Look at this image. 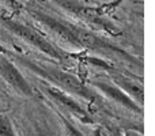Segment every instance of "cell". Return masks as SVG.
Segmentation results:
<instances>
[{
    "instance_id": "cell-9",
    "label": "cell",
    "mask_w": 155,
    "mask_h": 136,
    "mask_svg": "<svg viewBox=\"0 0 155 136\" xmlns=\"http://www.w3.org/2000/svg\"><path fill=\"white\" fill-rule=\"evenodd\" d=\"M0 5L8 8L10 11H19L22 8V4L19 0H0Z\"/></svg>"
},
{
    "instance_id": "cell-7",
    "label": "cell",
    "mask_w": 155,
    "mask_h": 136,
    "mask_svg": "<svg viewBox=\"0 0 155 136\" xmlns=\"http://www.w3.org/2000/svg\"><path fill=\"white\" fill-rule=\"evenodd\" d=\"M114 82L121 90H124L125 94H131L134 95V98L137 101V104L142 105L143 104V97H144V93H143L142 87L137 85H135L132 80L127 79L125 76H114Z\"/></svg>"
},
{
    "instance_id": "cell-11",
    "label": "cell",
    "mask_w": 155,
    "mask_h": 136,
    "mask_svg": "<svg viewBox=\"0 0 155 136\" xmlns=\"http://www.w3.org/2000/svg\"><path fill=\"white\" fill-rule=\"evenodd\" d=\"M125 135H127V136H142V135H139L137 132H135V131H128Z\"/></svg>"
},
{
    "instance_id": "cell-6",
    "label": "cell",
    "mask_w": 155,
    "mask_h": 136,
    "mask_svg": "<svg viewBox=\"0 0 155 136\" xmlns=\"http://www.w3.org/2000/svg\"><path fill=\"white\" fill-rule=\"evenodd\" d=\"M42 90L45 91L52 99H54L57 104H60L61 106H64L68 112L74 113V114H76V116H80L82 118L86 117V110L78 104L72 97L68 95L65 91L60 90V88L54 87V86L49 85V83H46V82L42 83Z\"/></svg>"
},
{
    "instance_id": "cell-12",
    "label": "cell",
    "mask_w": 155,
    "mask_h": 136,
    "mask_svg": "<svg viewBox=\"0 0 155 136\" xmlns=\"http://www.w3.org/2000/svg\"><path fill=\"white\" fill-rule=\"evenodd\" d=\"M94 136H105V135H104V132H102V131H99V129H97V131H95V134H94Z\"/></svg>"
},
{
    "instance_id": "cell-2",
    "label": "cell",
    "mask_w": 155,
    "mask_h": 136,
    "mask_svg": "<svg viewBox=\"0 0 155 136\" xmlns=\"http://www.w3.org/2000/svg\"><path fill=\"white\" fill-rule=\"evenodd\" d=\"M0 26L4 27L11 34L22 38L25 42L34 46L35 49L41 51L42 53L48 55V56L53 57V59H56V60H63V55L57 51L56 46L52 45L42 34H40L37 30L33 29V27L29 26L27 23H23L22 21L10 18V16H5L4 14L0 12Z\"/></svg>"
},
{
    "instance_id": "cell-1",
    "label": "cell",
    "mask_w": 155,
    "mask_h": 136,
    "mask_svg": "<svg viewBox=\"0 0 155 136\" xmlns=\"http://www.w3.org/2000/svg\"><path fill=\"white\" fill-rule=\"evenodd\" d=\"M18 61L21 63L23 67L29 68L31 72H34L35 75L41 76L42 79L49 80V83H53L54 87L60 88V90L65 91V93H74L80 95L82 98H86L88 101H93L94 95L90 93L87 87L80 83V80H78L75 76L72 75H68L63 71H59V69H54L52 67H45V65L37 64V63L31 61L29 59H25V57H18Z\"/></svg>"
},
{
    "instance_id": "cell-3",
    "label": "cell",
    "mask_w": 155,
    "mask_h": 136,
    "mask_svg": "<svg viewBox=\"0 0 155 136\" xmlns=\"http://www.w3.org/2000/svg\"><path fill=\"white\" fill-rule=\"evenodd\" d=\"M27 12H29V15L34 21H37L42 26H45L52 34L57 35L64 42L70 44V45L75 46V48H80L83 45V42H84L82 40L83 37L80 34H78L75 29H72L71 26H68L67 23H64L60 19H56L51 14H46L45 11L38 10V8H34V7H30L27 10Z\"/></svg>"
},
{
    "instance_id": "cell-13",
    "label": "cell",
    "mask_w": 155,
    "mask_h": 136,
    "mask_svg": "<svg viewBox=\"0 0 155 136\" xmlns=\"http://www.w3.org/2000/svg\"><path fill=\"white\" fill-rule=\"evenodd\" d=\"M0 53H5V49H4V48H3V46H2V45H0Z\"/></svg>"
},
{
    "instance_id": "cell-10",
    "label": "cell",
    "mask_w": 155,
    "mask_h": 136,
    "mask_svg": "<svg viewBox=\"0 0 155 136\" xmlns=\"http://www.w3.org/2000/svg\"><path fill=\"white\" fill-rule=\"evenodd\" d=\"M63 123H64V125H65V128H67V132H68V135L70 136H84L82 132L79 131V129L75 128V127H74L72 124L67 120V118L63 117Z\"/></svg>"
},
{
    "instance_id": "cell-8",
    "label": "cell",
    "mask_w": 155,
    "mask_h": 136,
    "mask_svg": "<svg viewBox=\"0 0 155 136\" xmlns=\"http://www.w3.org/2000/svg\"><path fill=\"white\" fill-rule=\"evenodd\" d=\"M0 136H16L10 118L0 113Z\"/></svg>"
},
{
    "instance_id": "cell-4",
    "label": "cell",
    "mask_w": 155,
    "mask_h": 136,
    "mask_svg": "<svg viewBox=\"0 0 155 136\" xmlns=\"http://www.w3.org/2000/svg\"><path fill=\"white\" fill-rule=\"evenodd\" d=\"M0 76L8 83L12 88H15L18 93L23 94L26 97L33 95V88L27 83L25 76L21 74L18 68L14 65L11 60H8L5 56H0Z\"/></svg>"
},
{
    "instance_id": "cell-5",
    "label": "cell",
    "mask_w": 155,
    "mask_h": 136,
    "mask_svg": "<svg viewBox=\"0 0 155 136\" xmlns=\"http://www.w3.org/2000/svg\"><path fill=\"white\" fill-rule=\"evenodd\" d=\"M93 85L98 90H101V93H104L106 97L113 99L116 104L123 105L127 109L134 110V112H142V108L137 106L134 99L128 94L124 93V90H121L117 85H110V83H106V82H94Z\"/></svg>"
},
{
    "instance_id": "cell-14",
    "label": "cell",
    "mask_w": 155,
    "mask_h": 136,
    "mask_svg": "<svg viewBox=\"0 0 155 136\" xmlns=\"http://www.w3.org/2000/svg\"><path fill=\"white\" fill-rule=\"evenodd\" d=\"M3 110H4V106H3L2 102H0V113H3Z\"/></svg>"
}]
</instances>
